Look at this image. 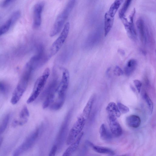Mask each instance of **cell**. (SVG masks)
I'll return each instance as SVG.
<instances>
[{
    "label": "cell",
    "instance_id": "15",
    "mask_svg": "<svg viewBox=\"0 0 156 156\" xmlns=\"http://www.w3.org/2000/svg\"><path fill=\"white\" fill-rule=\"evenodd\" d=\"M83 134L82 132L77 138L69 145L62 155L63 156H69L71 155L77 149Z\"/></svg>",
    "mask_w": 156,
    "mask_h": 156
},
{
    "label": "cell",
    "instance_id": "30",
    "mask_svg": "<svg viewBox=\"0 0 156 156\" xmlns=\"http://www.w3.org/2000/svg\"><path fill=\"white\" fill-rule=\"evenodd\" d=\"M58 149L57 145L55 144L52 147L49 153V156H54L55 155Z\"/></svg>",
    "mask_w": 156,
    "mask_h": 156
},
{
    "label": "cell",
    "instance_id": "1",
    "mask_svg": "<svg viewBox=\"0 0 156 156\" xmlns=\"http://www.w3.org/2000/svg\"><path fill=\"white\" fill-rule=\"evenodd\" d=\"M76 0H70L57 16L51 30L50 36L52 37L58 34L61 30L64 23L73 9Z\"/></svg>",
    "mask_w": 156,
    "mask_h": 156
},
{
    "label": "cell",
    "instance_id": "6",
    "mask_svg": "<svg viewBox=\"0 0 156 156\" xmlns=\"http://www.w3.org/2000/svg\"><path fill=\"white\" fill-rule=\"evenodd\" d=\"M71 113V111H70L67 115L57 134L55 144L57 145L58 149L61 148L65 140H66Z\"/></svg>",
    "mask_w": 156,
    "mask_h": 156
},
{
    "label": "cell",
    "instance_id": "25",
    "mask_svg": "<svg viewBox=\"0 0 156 156\" xmlns=\"http://www.w3.org/2000/svg\"><path fill=\"white\" fill-rule=\"evenodd\" d=\"M144 98L150 112L151 114L153 109V102L148 94L146 93H145L144 94Z\"/></svg>",
    "mask_w": 156,
    "mask_h": 156
},
{
    "label": "cell",
    "instance_id": "19",
    "mask_svg": "<svg viewBox=\"0 0 156 156\" xmlns=\"http://www.w3.org/2000/svg\"><path fill=\"white\" fill-rule=\"evenodd\" d=\"M137 65V62L135 59H132L129 60L124 68L125 75L127 76L131 75L134 71Z\"/></svg>",
    "mask_w": 156,
    "mask_h": 156
},
{
    "label": "cell",
    "instance_id": "7",
    "mask_svg": "<svg viewBox=\"0 0 156 156\" xmlns=\"http://www.w3.org/2000/svg\"><path fill=\"white\" fill-rule=\"evenodd\" d=\"M70 29V24L66 23L58 37L53 43L50 49V55L56 54L60 49L68 36Z\"/></svg>",
    "mask_w": 156,
    "mask_h": 156
},
{
    "label": "cell",
    "instance_id": "27",
    "mask_svg": "<svg viewBox=\"0 0 156 156\" xmlns=\"http://www.w3.org/2000/svg\"><path fill=\"white\" fill-rule=\"evenodd\" d=\"M8 91L7 85L3 82H0V92L3 94H5Z\"/></svg>",
    "mask_w": 156,
    "mask_h": 156
},
{
    "label": "cell",
    "instance_id": "28",
    "mask_svg": "<svg viewBox=\"0 0 156 156\" xmlns=\"http://www.w3.org/2000/svg\"><path fill=\"white\" fill-rule=\"evenodd\" d=\"M114 73L115 75L118 76H122L123 74V72L121 68L118 66H116L115 67Z\"/></svg>",
    "mask_w": 156,
    "mask_h": 156
},
{
    "label": "cell",
    "instance_id": "14",
    "mask_svg": "<svg viewBox=\"0 0 156 156\" xmlns=\"http://www.w3.org/2000/svg\"><path fill=\"white\" fill-rule=\"evenodd\" d=\"M123 0H115L105 13L104 18L114 20L115 16Z\"/></svg>",
    "mask_w": 156,
    "mask_h": 156
},
{
    "label": "cell",
    "instance_id": "17",
    "mask_svg": "<svg viewBox=\"0 0 156 156\" xmlns=\"http://www.w3.org/2000/svg\"><path fill=\"white\" fill-rule=\"evenodd\" d=\"M127 125L130 127L136 128L140 124L141 120L140 117L136 115H131L127 116L126 119Z\"/></svg>",
    "mask_w": 156,
    "mask_h": 156
},
{
    "label": "cell",
    "instance_id": "10",
    "mask_svg": "<svg viewBox=\"0 0 156 156\" xmlns=\"http://www.w3.org/2000/svg\"><path fill=\"white\" fill-rule=\"evenodd\" d=\"M148 20L144 17H140L137 19L136 24L138 32L142 43L146 42L147 36L149 33Z\"/></svg>",
    "mask_w": 156,
    "mask_h": 156
},
{
    "label": "cell",
    "instance_id": "31",
    "mask_svg": "<svg viewBox=\"0 0 156 156\" xmlns=\"http://www.w3.org/2000/svg\"><path fill=\"white\" fill-rule=\"evenodd\" d=\"M14 0H4L1 4V6L5 7L7 6Z\"/></svg>",
    "mask_w": 156,
    "mask_h": 156
},
{
    "label": "cell",
    "instance_id": "20",
    "mask_svg": "<svg viewBox=\"0 0 156 156\" xmlns=\"http://www.w3.org/2000/svg\"><path fill=\"white\" fill-rule=\"evenodd\" d=\"M95 98L94 95L91 96L84 107L81 114L86 119L90 115Z\"/></svg>",
    "mask_w": 156,
    "mask_h": 156
},
{
    "label": "cell",
    "instance_id": "11",
    "mask_svg": "<svg viewBox=\"0 0 156 156\" xmlns=\"http://www.w3.org/2000/svg\"><path fill=\"white\" fill-rule=\"evenodd\" d=\"M43 2H40L34 6L33 11V27L37 29L40 26L41 22V14L44 6Z\"/></svg>",
    "mask_w": 156,
    "mask_h": 156
},
{
    "label": "cell",
    "instance_id": "3",
    "mask_svg": "<svg viewBox=\"0 0 156 156\" xmlns=\"http://www.w3.org/2000/svg\"><path fill=\"white\" fill-rule=\"evenodd\" d=\"M50 70L47 68L44 70L42 75L36 80L32 92L27 100V102L30 104L35 101L42 91L49 76Z\"/></svg>",
    "mask_w": 156,
    "mask_h": 156
},
{
    "label": "cell",
    "instance_id": "29",
    "mask_svg": "<svg viewBox=\"0 0 156 156\" xmlns=\"http://www.w3.org/2000/svg\"><path fill=\"white\" fill-rule=\"evenodd\" d=\"M133 83L138 93H139L140 91L142 86V83L141 82L140 80L136 79L133 80Z\"/></svg>",
    "mask_w": 156,
    "mask_h": 156
},
{
    "label": "cell",
    "instance_id": "23",
    "mask_svg": "<svg viewBox=\"0 0 156 156\" xmlns=\"http://www.w3.org/2000/svg\"><path fill=\"white\" fill-rule=\"evenodd\" d=\"M133 0H125L119 12V16L120 19L125 16V14L129 9Z\"/></svg>",
    "mask_w": 156,
    "mask_h": 156
},
{
    "label": "cell",
    "instance_id": "32",
    "mask_svg": "<svg viewBox=\"0 0 156 156\" xmlns=\"http://www.w3.org/2000/svg\"><path fill=\"white\" fill-rule=\"evenodd\" d=\"M2 139H0V145L2 143Z\"/></svg>",
    "mask_w": 156,
    "mask_h": 156
},
{
    "label": "cell",
    "instance_id": "9",
    "mask_svg": "<svg viewBox=\"0 0 156 156\" xmlns=\"http://www.w3.org/2000/svg\"><path fill=\"white\" fill-rule=\"evenodd\" d=\"M135 9L132 11L128 20L125 16L120 19L124 25L129 37L131 39H136V34L134 24V18L135 15Z\"/></svg>",
    "mask_w": 156,
    "mask_h": 156
},
{
    "label": "cell",
    "instance_id": "24",
    "mask_svg": "<svg viewBox=\"0 0 156 156\" xmlns=\"http://www.w3.org/2000/svg\"><path fill=\"white\" fill-rule=\"evenodd\" d=\"M9 115H7L0 124V135L3 133L6 129L9 119Z\"/></svg>",
    "mask_w": 156,
    "mask_h": 156
},
{
    "label": "cell",
    "instance_id": "21",
    "mask_svg": "<svg viewBox=\"0 0 156 156\" xmlns=\"http://www.w3.org/2000/svg\"><path fill=\"white\" fill-rule=\"evenodd\" d=\"M30 115L29 112L27 107L24 106L22 108L20 113L19 120L21 125L26 124L28 121Z\"/></svg>",
    "mask_w": 156,
    "mask_h": 156
},
{
    "label": "cell",
    "instance_id": "5",
    "mask_svg": "<svg viewBox=\"0 0 156 156\" xmlns=\"http://www.w3.org/2000/svg\"><path fill=\"white\" fill-rule=\"evenodd\" d=\"M69 80V74L68 70L65 68L62 70L61 80L57 87L55 94L57 98L54 100L65 101L66 93L68 87Z\"/></svg>",
    "mask_w": 156,
    "mask_h": 156
},
{
    "label": "cell",
    "instance_id": "4",
    "mask_svg": "<svg viewBox=\"0 0 156 156\" xmlns=\"http://www.w3.org/2000/svg\"><path fill=\"white\" fill-rule=\"evenodd\" d=\"M86 119L81 114L77 118L68 134L66 142L67 145H69L82 132L86 123Z\"/></svg>",
    "mask_w": 156,
    "mask_h": 156
},
{
    "label": "cell",
    "instance_id": "33",
    "mask_svg": "<svg viewBox=\"0 0 156 156\" xmlns=\"http://www.w3.org/2000/svg\"></svg>",
    "mask_w": 156,
    "mask_h": 156
},
{
    "label": "cell",
    "instance_id": "12",
    "mask_svg": "<svg viewBox=\"0 0 156 156\" xmlns=\"http://www.w3.org/2000/svg\"><path fill=\"white\" fill-rule=\"evenodd\" d=\"M116 118L112 115H109V125L110 130L112 134L115 136L119 137L122 133V129L117 120Z\"/></svg>",
    "mask_w": 156,
    "mask_h": 156
},
{
    "label": "cell",
    "instance_id": "8",
    "mask_svg": "<svg viewBox=\"0 0 156 156\" xmlns=\"http://www.w3.org/2000/svg\"><path fill=\"white\" fill-rule=\"evenodd\" d=\"M29 82L24 78L20 77L11 99V103L12 104L15 105L20 101L27 89Z\"/></svg>",
    "mask_w": 156,
    "mask_h": 156
},
{
    "label": "cell",
    "instance_id": "18",
    "mask_svg": "<svg viewBox=\"0 0 156 156\" xmlns=\"http://www.w3.org/2000/svg\"><path fill=\"white\" fill-rule=\"evenodd\" d=\"M106 109L109 115H113L116 118L120 116L121 113L117 105L114 102H110L107 106Z\"/></svg>",
    "mask_w": 156,
    "mask_h": 156
},
{
    "label": "cell",
    "instance_id": "16",
    "mask_svg": "<svg viewBox=\"0 0 156 156\" xmlns=\"http://www.w3.org/2000/svg\"><path fill=\"white\" fill-rule=\"evenodd\" d=\"M87 143L97 153L100 154H107L111 155H113L115 154L114 151L110 148L95 145L89 141H87Z\"/></svg>",
    "mask_w": 156,
    "mask_h": 156
},
{
    "label": "cell",
    "instance_id": "26",
    "mask_svg": "<svg viewBox=\"0 0 156 156\" xmlns=\"http://www.w3.org/2000/svg\"><path fill=\"white\" fill-rule=\"evenodd\" d=\"M117 105L121 113H126L129 111V108L128 107L120 102L118 103Z\"/></svg>",
    "mask_w": 156,
    "mask_h": 156
},
{
    "label": "cell",
    "instance_id": "2",
    "mask_svg": "<svg viewBox=\"0 0 156 156\" xmlns=\"http://www.w3.org/2000/svg\"><path fill=\"white\" fill-rule=\"evenodd\" d=\"M41 128H37L25 139L22 144L13 152L12 155L18 156L25 153L31 148L39 137Z\"/></svg>",
    "mask_w": 156,
    "mask_h": 156
},
{
    "label": "cell",
    "instance_id": "22",
    "mask_svg": "<svg viewBox=\"0 0 156 156\" xmlns=\"http://www.w3.org/2000/svg\"><path fill=\"white\" fill-rule=\"evenodd\" d=\"M99 132L100 137L103 140H107L111 138V135L104 124H102L100 126Z\"/></svg>",
    "mask_w": 156,
    "mask_h": 156
},
{
    "label": "cell",
    "instance_id": "13",
    "mask_svg": "<svg viewBox=\"0 0 156 156\" xmlns=\"http://www.w3.org/2000/svg\"><path fill=\"white\" fill-rule=\"evenodd\" d=\"M20 15L19 11L13 13L10 17L3 25L0 27V36L7 32L12 25L18 19Z\"/></svg>",
    "mask_w": 156,
    "mask_h": 156
}]
</instances>
